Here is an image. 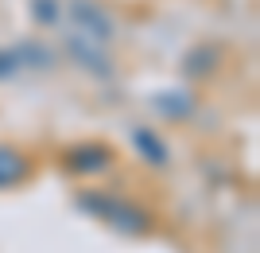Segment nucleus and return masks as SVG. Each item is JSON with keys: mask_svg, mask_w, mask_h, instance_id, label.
<instances>
[{"mask_svg": "<svg viewBox=\"0 0 260 253\" xmlns=\"http://www.w3.org/2000/svg\"><path fill=\"white\" fill-rule=\"evenodd\" d=\"M78 210L98 218L101 226H109L120 238H148L155 230V210L136 203V199H124L117 191H101V187H82L74 195Z\"/></svg>", "mask_w": 260, "mask_h": 253, "instance_id": "obj_1", "label": "nucleus"}, {"mask_svg": "<svg viewBox=\"0 0 260 253\" xmlns=\"http://www.w3.org/2000/svg\"><path fill=\"white\" fill-rule=\"evenodd\" d=\"M58 164L78 179H98L117 164V148L109 140H78V144H70V148H62Z\"/></svg>", "mask_w": 260, "mask_h": 253, "instance_id": "obj_2", "label": "nucleus"}, {"mask_svg": "<svg viewBox=\"0 0 260 253\" xmlns=\"http://www.w3.org/2000/svg\"><path fill=\"white\" fill-rule=\"evenodd\" d=\"M39 176V164L27 148L12 140H0V191H20Z\"/></svg>", "mask_w": 260, "mask_h": 253, "instance_id": "obj_3", "label": "nucleus"}, {"mask_svg": "<svg viewBox=\"0 0 260 253\" xmlns=\"http://www.w3.org/2000/svg\"><path fill=\"white\" fill-rule=\"evenodd\" d=\"M132 148L148 167H167L171 164V144L163 140V132L152 129V125H136L132 129Z\"/></svg>", "mask_w": 260, "mask_h": 253, "instance_id": "obj_4", "label": "nucleus"}, {"mask_svg": "<svg viewBox=\"0 0 260 253\" xmlns=\"http://www.w3.org/2000/svg\"><path fill=\"white\" fill-rule=\"evenodd\" d=\"M155 109H159L163 117H175V121H179V117H190L194 98H190V90H186L183 101H179V98H171V90H167V94H159V98H155Z\"/></svg>", "mask_w": 260, "mask_h": 253, "instance_id": "obj_5", "label": "nucleus"}]
</instances>
